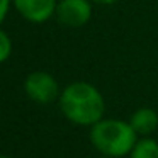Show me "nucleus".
Instances as JSON below:
<instances>
[{"label":"nucleus","instance_id":"obj_2","mask_svg":"<svg viewBox=\"0 0 158 158\" xmlns=\"http://www.w3.org/2000/svg\"><path fill=\"white\" fill-rule=\"evenodd\" d=\"M138 133L129 123L121 119H100L90 129V141L94 148L110 158L131 153L136 144Z\"/></svg>","mask_w":158,"mask_h":158},{"label":"nucleus","instance_id":"obj_11","mask_svg":"<svg viewBox=\"0 0 158 158\" xmlns=\"http://www.w3.org/2000/svg\"><path fill=\"white\" fill-rule=\"evenodd\" d=\"M0 158H10V156H0Z\"/></svg>","mask_w":158,"mask_h":158},{"label":"nucleus","instance_id":"obj_5","mask_svg":"<svg viewBox=\"0 0 158 158\" xmlns=\"http://www.w3.org/2000/svg\"><path fill=\"white\" fill-rule=\"evenodd\" d=\"M17 12L32 24H43L56 12V0H12Z\"/></svg>","mask_w":158,"mask_h":158},{"label":"nucleus","instance_id":"obj_12","mask_svg":"<svg viewBox=\"0 0 158 158\" xmlns=\"http://www.w3.org/2000/svg\"><path fill=\"white\" fill-rule=\"evenodd\" d=\"M104 158H110V156H104Z\"/></svg>","mask_w":158,"mask_h":158},{"label":"nucleus","instance_id":"obj_10","mask_svg":"<svg viewBox=\"0 0 158 158\" xmlns=\"http://www.w3.org/2000/svg\"><path fill=\"white\" fill-rule=\"evenodd\" d=\"M95 4H99V5H110V4H114V2H117V0H94Z\"/></svg>","mask_w":158,"mask_h":158},{"label":"nucleus","instance_id":"obj_3","mask_svg":"<svg viewBox=\"0 0 158 158\" xmlns=\"http://www.w3.org/2000/svg\"><path fill=\"white\" fill-rule=\"evenodd\" d=\"M24 90L31 100L38 104H49L60 95L58 82L46 72H32L26 77Z\"/></svg>","mask_w":158,"mask_h":158},{"label":"nucleus","instance_id":"obj_4","mask_svg":"<svg viewBox=\"0 0 158 158\" xmlns=\"http://www.w3.org/2000/svg\"><path fill=\"white\" fill-rule=\"evenodd\" d=\"M55 15L66 27H82L92 17V5L89 0H60Z\"/></svg>","mask_w":158,"mask_h":158},{"label":"nucleus","instance_id":"obj_7","mask_svg":"<svg viewBox=\"0 0 158 158\" xmlns=\"http://www.w3.org/2000/svg\"><path fill=\"white\" fill-rule=\"evenodd\" d=\"M131 158H158V143L150 138L136 141L131 151Z\"/></svg>","mask_w":158,"mask_h":158},{"label":"nucleus","instance_id":"obj_9","mask_svg":"<svg viewBox=\"0 0 158 158\" xmlns=\"http://www.w3.org/2000/svg\"><path fill=\"white\" fill-rule=\"evenodd\" d=\"M10 2L12 0H0V26H2V22L5 21V17H7V14H9Z\"/></svg>","mask_w":158,"mask_h":158},{"label":"nucleus","instance_id":"obj_1","mask_svg":"<svg viewBox=\"0 0 158 158\" xmlns=\"http://www.w3.org/2000/svg\"><path fill=\"white\" fill-rule=\"evenodd\" d=\"M60 107L65 117L78 126H94L102 119L106 102L102 94L87 82H73L60 94Z\"/></svg>","mask_w":158,"mask_h":158},{"label":"nucleus","instance_id":"obj_8","mask_svg":"<svg viewBox=\"0 0 158 158\" xmlns=\"http://www.w3.org/2000/svg\"><path fill=\"white\" fill-rule=\"evenodd\" d=\"M12 53V41L5 31L0 29V63L7 61Z\"/></svg>","mask_w":158,"mask_h":158},{"label":"nucleus","instance_id":"obj_6","mask_svg":"<svg viewBox=\"0 0 158 158\" xmlns=\"http://www.w3.org/2000/svg\"><path fill=\"white\" fill-rule=\"evenodd\" d=\"M129 124L138 134H150L158 126V114L150 107H141L131 116Z\"/></svg>","mask_w":158,"mask_h":158}]
</instances>
